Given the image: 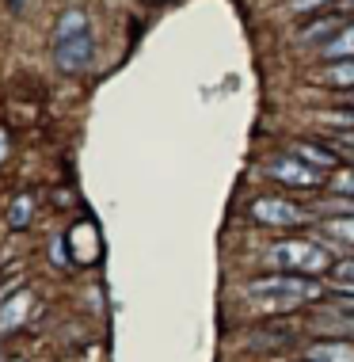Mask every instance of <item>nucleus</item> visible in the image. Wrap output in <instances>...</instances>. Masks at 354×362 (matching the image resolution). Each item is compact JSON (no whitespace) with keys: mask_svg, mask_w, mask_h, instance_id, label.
Listing matches in <instances>:
<instances>
[{"mask_svg":"<svg viewBox=\"0 0 354 362\" xmlns=\"http://www.w3.org/2000/svg\"><path fill=\"white\" fill-rule=\"evenodd\" d=\"M331 244L324 240H305V237H293V240H282L271 248V263L278 271H293V275H324V271H331L336 263H331Z\"/></svg>","mask_w":354,"mask_h":362,"instance_id":"1","label":"nucleus"},{"mask_svg":"<svg viewBox=\"0 0 354 362\" xmlns=\"http://www.w3.org/2000/svg\"><path fill=\"white\" fill-rule=\"evenodd\" d=\"M252 218L259 225H271V229H301V225L312 221V214L297 206L290 199H278V194H267V199L252 202Z\"/></svg>","mask_w":354,"mask_h":362,"instance_id":"2","label":"nucleus"},{"mask_svg":"<svg viewBox=\"0 0 354 362\" xmlns=\"http://www.w3.org/2000/svg\"><path fill=\"white\" fill-rule=\"evenodd\" d=\"M92 57H95V42L88 35V27L84 31H65L54 38V62L61 73H84L92 65Z\"/></svg>","mask_w":354,"mask_h":362,"instance_id":"3","label":"nucleus"},{"mask_svg":"<svg viewBox=\"0 0 354 362\" xmlns=\"http://www.w3.org/2000/svg\"><path fill=\"white\" fill-rule=\"evenodd\" d=\"M263 172H267L271 180L286 183V187H324V183H328V172L305 164L301 156H271V160L263 164Z\"/></svg>","mask_w":354,"mask_h":362,"instance_id":"4","label":"nucleus"},{"mask_svg":"<svg viewBox=\"0 0 354 362\" xmlns=\"http://www.w3.org/2000/svg\"><path fill=\"white\" fill-rule=\"evenodd\" d=\"M328 12H331L328 19H312L309 27H301V38H297V42H331V38H336L343 27L350 23L347 12H343L339 4H336V8H328Z\"/></svg>","mask_w":354,"mask_h":362,"instance_id":"5","label":"nucleus"},{"mask_svg":"<svg viewBox=\"0 0 354 362\" xmlns=\"http://www.w3.org/2000/svg\"><path fill=\"white\" fill-rule=\"evenodd\" d=\"M320 233L328 237L331 248H354V210L350 214H328V218H320Z\"/></svg>","mask_w":354,"mask_h":362,"instance_id":"6","label":"nucleus"},{"mask_svg":"<svg viewBox=\"0 0 354 362\" xmlns=\"http://www.w3.org/2000/svg\"><path fill=\"white\" fill-rule=\"evenodd\" d=\"M290 153H293V156H301L305 164H312V168H320V172H331V168L339 164L336 149H328L324 141H293V145H290Z\"/></svg>","mask_w":354,"mask_h":362,"instance_id":"7","label":"nucleus"},{"mask_svg":"<svg viewBox=\"0 0 354 362\" xmlns=\"http://www.w3.org/2000/svg\"><path fill=\"white\" fill-rule=\"evenodd\" d=\"M312 362H354V339H320L309 347Z\"/></svg>","mask_w":354,"mask_h":362,"instance_id":"8","label":"nucleus"},{"mask_svg":"<svg viewBox=\"0 0 354 362\" xmlns=\"http://www.w3.org/2000/svg\"><path fill=\"white\" fill-rule=\"evenodd\" d=\"M320 84H331V88H354V57H343V62H328L324 69L317 73Z\"/></svg>","mask_w":354,"mask_h":362,"instance_id":"9","label":"nucleus"},{"mask_svg":"<svg viewBox=\"0 0 354 362\" xmlns=\"http://www.w3.org/2000/svg\"><path fill=\"white\" fill-rule=\"evenodd\" d=\"M301 305H309L301 293H255V309L259 313H293Z\"/></svg>","mask_w":354,"mask_h":362,"instance_id":"10","label":"nucleus"},{"mask_svg":"<svg viewBox=\"0 0 354 362\" xmlns=\"http://www.w3.org/2000/svg\"><path fill=\"white\" fill-rule=\"evenodd\" d=\"M320 57H324V62H343V57H354V19L343 27L336 38H331V42L320 46Z\"/></svg>","mask_w":354,"mask_h":362,"instance_id":"11","label":"nucleus"},{"mask_svg":"<svg viewBox=\"0 0 354 362\" xmlns=\"http://www.w3.org/2000/svg\"><path fill=\"white\" fill-rule=\"evenodd\" d=\"M27 305H31V293H19V298L4 301V305H0V328H16L19 320H23Z\"/></svg>","mask_w":354,"mask_h":362,"instance_id":"12","label":"nucleus"},{"mask_svg":"<svg viewBox=\"0 0 354 362\" xmlns=\"http://www.w3.org/2000/svg\"><path fill=\"white\" fill-rule=\"evenodd\" d=\"M343 4V0H286V16H312V12H320V8H336Z\"/></svg>","mask_w":354,"mask_h":362,"instance_id":"13","label":"nucleus"},{"mask_svg":"<svg viewBox=\"0 0 354 362\" xmlns=\"http://www.w3.org/2000/svg\"><path fill=\"white\" fill-rule=\"evenodd\" d=\"M84 27H88L84 8H69V12L57 19V35H65V31H84Z\"/></svg>","mask_w":354,"mask_h":362,"instance_id":"14","label":"nucleus"},{"mask_svg":"<svg viewBox=\"0 0 354 362\" xmlns=\"http://www.w3.org/2000/svg\"><path fill=\"white\" fill-rule=\"evenodd\" d=\"M324 301H328V305H336V309H343V313H354V290L350 286L328 290V293H324Z\"/></svg>","mask_w":354,"mask_h":362,"instance_id":"15","label":"nucleus"},{"mask_svg":"<svg viewBox=\"0 0 354 362\" xmlns=\"http://www.w3.org/2000/svg\"><path fill=\"white\" fill-rule=\"evenodd\" d=\"M8 221H12V229H23V225L31 221V199H27V194L12 202V214H8Z\"/></svg>","mask_w":354,"mask_h":362,"instance_id":"16","label":"nucleus"},{"mask_svg":"<svg viewBox=\"0 0 354 362\" xmlns=\"http://www.w3.org/2000/svg\"><path fill=\"white\" fill-rule=\"evenodd\" d=\"M331 279H336V286H350L354 290V259H339L336 267H331Z\"/></svg>","mask_w":354,"mask_h":362,"instance_id":"17","label":"nucleus"},{"mask_svg":"<svg viewBox=\"0 0 354 362\" xmlns=\"http://www.w3.org/2000/svg\"><path fill=\"white\" fill-rule=\"evenodd\" d=\"M331 191H336V194H347V199H354V168H350V172H339L336 180H331Z\"/></svg>","mask_w":354,"mask_h":362,"instance_id":"18","label":"nucleus"},{"mask_svg":"<svg viewBox=\"0 0 354 362\" xmlns=\"http://www.w3.org/2000/svg\"><path fill=\"white\" fill-rule=\"evenodd\" d=\"M336 103H343V107H354V88H343L339 92V100Z\"/></svg>","mask_w":354,"mask_h":362,"instance_id":"19","label":"nucleus"},{"mask_svg":"<svg viewBox=\"0 0 354 362\" xmlns=\"http://www.w3.org/2000/svg\"><path fill=\"white\" fill-rule=\"evenodd\" d=\"M16 362H19V358H16Z\"/></svg>","mask_w":354,"mask_h":362,"instance_id":"20","label":"nucleus"}]
</instances>
